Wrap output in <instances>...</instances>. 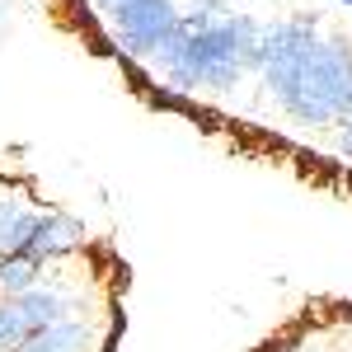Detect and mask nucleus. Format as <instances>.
Masks as SVG:
<instances>
[{"instance_id":"9","label":"nucleus","mask_w":352,"mask_h":352,"mask_svg":"<svg viewBox=\"0 0 352 352\" xmlns=\"http://www.w3.org/2000/svg\"><path fill=\"white\" fill-rule=\"evenodd\" d=\"M338 151H343V155L352 160V118L343 122V132H338Z\"/></svg>"},{"instance_id":"5","label":"nucleus","mask_w":352,"mask_h":352,"mask_svg":"<svg viewBox=\"0 0 352 352\" xmlns=\"http://www.w3.org/2000/svg\"><path fill=\"white\" fill-rule=\"evenodd\" d=\"M89 338H94L89 320H61V324L33 333V338L19 343L14 352H85V348H89Z\"/></svg>"},{"instance_id":"8","label":"nucleus","mask_w":352,"mask_h":352,"mask_svg":"<svg viewBox=\"0 0 352 352\" xmlns=\"http://www.w3.org/2000/svg\"><path fill=\"white\" fill-rule=\"evenodd\" d=\"M28 338H33V333H28L19 305H14V300H0V352H14L19 343H28Z\"/></svg>"},{"instance_id":"4","label":"nucleus","mask_w":352,"mask_h":352,"mask_svg":"<svg viewBox=\"0 0 352 352\" xmlns=\"http://www.w3.org/2000/svg\"><path fill=\"white\" fill-rule=\"evenodd\" d=\"M85 240V226L76 217H66V212H43L38 221V230H33V240L19 249V258H38V263H52L61 254H71V249H80Z\"/></svg>"},{"instance_id":"1","label":"nucleus","mask_w":352,"mask_h":352,"mask_svg":"<svg viewBox=\"0 0 352 352\" xmlns=\"http://www.w3.org/2000/svg\"><path fill=\"white\" fill-rule=\"evenodd\" d=\"M258 76L296 127H329L352 118V47L324 43L315 19L263 24Z\"/></svg>"},{"instance_id":"11","label":"nucleus","mask_w":352,"mask_h":352,"mask_svg":"<svg viewBox=\"0 0 352 352\" xmlns=\"http://www.w3.org/2000/svg\"><path fill=\"white\" fill-rule=\"evenodd\" d=\"M99 5H118V0H99Z\"/></svg>"},{"instance_id":"3","label":"nucleus","mask_w":352,"mask_h":352,"mask_svg":"<svg viewBox=\"0 0 352 352\" xmlns=\"http://www.w3.org/2000/svg\"><path fill=\"white\" fill-rule=\"evenodd\" d=\"M104 19H109L113 43L132 61H155L164 43L179 33L184 10L174 0H118V5H104Z\"/></svg>"},{"instance_id":"2","label":"nucleus","mask_w":352,"mask_h":352,"mask_svg":"<svg viewBox=\"0 0 352 352\" xmlns=\"http://www.w3.org/2000/svg\"><path fill=\"white\" fill-rule=\"evenodd\" d=\"M258 33L263 24L249 14H221L212 28L202 33H179L164 43V52L151 61L160 71L164 85L184 89V94H230L240 85L244 71H258Z\"/></svg>"},{"instance_id":"10","label":"nucleus","mask_w":352,"mask_h":352,"mask_svg":"<svg viewBox=\"0 0 352 352\" xmlns=\"http://www.w3.org/2000/svg\"><path fill=\"white\" fill-rule=\"evenodd\" d=\"M202 10H217V14H226V0H197Z\"/></svg>"},{"instance_id":"6","label":"nucleus","mask_w":352,"mask_h":352,"mask_svg":"<svg viewBox=\"0 0 352 352\" xmlns=\"http://www.w3.org/2000/svg\"><path fill=\"white\" fill-rule=\"evenodd\" d=\"M14 305H19V315H24L28 333H43V329L61 324V320H71L66 315V296L61 292H47V287H33V292H24V296H10Z\"/></svg>"},{"instance_id":"7","label":"nucleus","mask_w":352,"mask_h":352,"mask_svg":"<svg viewBox=\"0 0 352 352\" xmlns=\"http://www.w3.org/2000/svg\"><path fill=\"white\" fill-rule=\"evenodd\" d=\"M47 263H38V258H19V254H0V300L10 296H24L38 287V277H43Z\"/></svg>"}]
</instances>
